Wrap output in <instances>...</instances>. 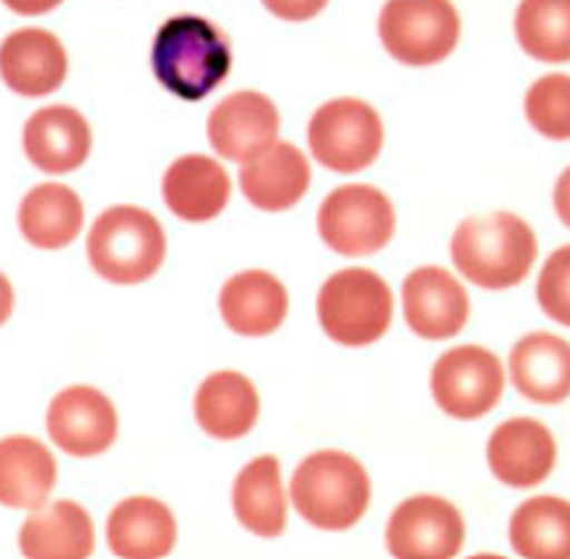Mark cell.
Masks as SVG:
<instances>
[{
  "mask_svg": "<svg viewBox=\"0 0 570 559\" xmlns=\"http://www.w3.org/2000/svg\"><path fill=\"white\" fill-rule=\"evenodd\" d=\"M151 70L168 94L183 102H200L229 76L232 47L206 18H168L154 38Z\"/></svg>",
  "mask_w": 570,
  "mask_h": 559,
  "instance_id": "1",
  "label": "cell"
},
{
  "mask_svg": "<svg viewBox=\"0 0 570 559\" xmlns=\"http://www.w3.org/2000/svg\"><path fill=\"white\" fill-rule=\"evenodd\" d=\"M539 244L513 212H490L461 220L452 235V262L484 291H507L528 278Z\"/></svg>",
  "mask_w": 570,
  "mask_h": 559,
  "instance_id": "2",
  "label": "cell"
},
{
  "mask_svg": "<svg viewBox=\"0 0 570 559\" xmlns=\"http://www.w3.org/2000/svg\"><path fill=\"white\" fill-rule=\"evenodd\" d=\"M289 496L296 513L318 530H347L371 504V479L354 455L322 450L293 472Z\"/></svg>",
  "mask_w": 570,
  "mask_h": 559,
  "instance_id": "3",
  "label": "cell"
},
{
  "mask_svg": "<svg viewBox=\"0 0 570 559\" xmlns=\"http://www.w3.org/2000/svg\"><path fill=\"white\" fill-rule=\"evenodd\" d=\"M166 233L151 212L110 206L87 235V258L105 282L142 284L166 262Z\"/></svg>",
  "mask_w": 570,
  "mask_h": 559,
  "instance_id": "4",
  "label": "cell"
},
{
  "mask_svg": "<svg viewBox=\"0 0 570 559\" xmlns=\"http://www.w3.org/2000/svg\"><path fill=\"white\" fill-rule=\"evenodd\" d=\"M318 325L345 349H365L383 340L394 316V296L374 269L347 267L333 273L318 291Z\"/></svg>",
  "mask_w": 570,
  "mask_h": 559,
  "instance_id": "5",
  "label": "cell"
},
{
  "mask_svg": "<svg viewBox=\"0 0 570 559\" xmlns=\"http://www.w3.org/2000/svg\"><path fill=\"white\" fill-rule=\"evenodd\" d=\"M397 215L389 195L368 183H347L333 189L318 206V235L345 258L374 255L394 238Z\"/></svg>",
  "mask_w": 570,
  "mask_h": 559,
  "instance_id": "6",
  "label": "cell"
},
{
  "mask_svg": "<svg viewBox=\"0 0 570 559\" xmlns=\"http://www.w3.org/2000/svg\"><path fill=\"white\" fill-rule=\"evenodd\" d=\"M383 119L362 99H333L311 117L307 143L318 166L336 175H356L374 166L383 151Z\"/></svg>",
  "mask_w": 570,
  "mask_h": 559,
  "instance_id": "7",
  "label": "cell"
},
{
  "mask_svg": "<svg viewBox=\"0 0 570 559\" xmlns=\"http://www.w3.org/2000/svg\"><path fill=\"white\" fill-rule=\"evenodd\" d=\"M385 50L409 67L449 59L461 38V18L449 0H389L380 16Z\"/></svg>",
  "mask_w": 570,
  "mask_h": 559,
  "instance_id": "8",
  "label": "cell"
},
{
  "mask_svg": "<svg viewBox=\"0 0 570 559\" xmlns=\"http://www.w3.org/2000/svg\"><path fill=\"white\" fill-rule=\"evenodd\" d=\"M504 369L499 356L481 345H458L434 363L432 398L455 421H478L499 406Z\"/></svg>",
  "mask_w": 570,
  "mask_h": 559,
  "instance_id": "9",
  "label": "cell"
},
{
  "mask_svg": "<svg viewBox=\"0 0 570 559\" xmlns=\"http://www.w3.org/2000/svg\"><path fill=\"white\" fill-rule=\"evenodd\" d=\"M466 524L461 510L441 496H412L389 519L385 542L400 559H446L461 551Z\"/></svg>",
  "mask_w": 570,
  "mask_h": 559,
  "instance_id": "10",
  "label": "cell"
},
{
  "mask_svg": "<svg viewBox=\"0 0 570 559\" xmlns=\"http://www.w3.org/2000/svg\"><path fill=\"white\" fill-rule=\"evenodd\" d=\"M47 432L67 455L94 458L110 450L119 432V418L108 394L94 385H70L52 398L47 409Z\"/></svg>",
  "mask_w": 570,
  "mask_h": 559,
  "instance_id": "11",
  "label": "cell"
},
{
  "mask_svg": "<svg viewBox=\"0 0 570 559\" xmlns=\"http://www.w3.org/2000/svg\"><path fill=\"white\" fill-rule=\"evenodd\" d=\"M278 108L258 90H238L226 96L209 117V146L224 160L249 163L278 143Z\"/></svg>",
  "mask_w": 570,
  "mask_h": 559,
  "instance_id": "12",
  "label": "cell"
},
{
  "mask_svg": "<svg viewBox=\"0 0 570 559\" xmlns=\"http://www.w3.org/2000/svg\"><path fill=\"white\" fill-rule=\"evenodd\" d=\"M492 475L507 487L530 490L548 479L557 467V441L535 418H510L487 443Z\"/></svg>",
  "mask_w": 570,
  "mask_h": 559,
  "instance_id": "13",
  "label": "cell"
},
{
  "mask_svg": "<svg viewBox=\"0 0 570 559\" xmlns=\"http://www.w3.org/2000/svg\"><path fill=\"white\" fill-rule=\"evenodd\" d=\"M403 313L423 340H449L470 320V296L449 269L417 267L403 282Z\"/></svg>",
  "mask_w": 570,
  "mask_h": 559,
  "instance_id": "14",
  "label": "cell"
},
{
  "mask_svg": "<svg viewBox=\"0 0 570 559\" xmlns=\"http://www.w3.org/2000/svg\"><path fill=\"white\" fill-rule=\"evenodd\" d=\"M94 134L70 105L41 108L23 125V151L43 175H70L90 157Z\"/></svg>",
  "mask_w": 570,
  "mask_h": 559,
  "instance_id": "15",
  "label": "cell"
},
{
  "mask_svg": "<svg viewBox=\"0 0 570 559\" xmlns=\"http://www.w3.org/2000/svg\"><path fill=\"white\" fill-rule=\"evenodd\" d=\"M0 79L18 96H50L67 79V52L52 32L18 30L0 45Z\"/></svg>",
  "mask_w": 570,
  "mask_h": 559,
  "instance_id": "16",
  "label": "cell"
},
{
  "mask_svg": "<svg viewBox=\"0 0 570 559\" xmlns=\"http://www.w3.org/2000/svg\"><path fill=\"white\" fill-rule=\"evenodd\" d=\"M311 163L293 143H273L240 166V192L255 209L287 212L311 189Z\"/></svg>",
  "mask_w": 570,
  "mask_h": 559,
  "instance_id": "17",
  "label": "cell"
},
{
  "mask_svg": "<svg viewBox=\"0 0 570 559\" xmlns=\"http://www.w3.org/2000/svg\"><path fill=\"white\" fill-rule=\"evenodd\" d=\"M226 327L240 336H269L284 325L289 296L267 269H244L232 276L217 298Z\"/></svg>",
  "mask_w": 570,
  "mask_h": 559,
  "instance_id": "18",
  "label": "cell"
},
{
  "mask_svg": "<svg viewBox=\"0 0 570 559\" xmlns=\"http://www.w3.org/2000/svg\"><path fill=\"white\" fill-rule=\"evenodd\" d=\"M232 195L226 168L206 154H186L174 160L163 177V200L168 209L188 224L217 218Z\"/></svg>",
  "mask_w": 570,
  "mask_h": 559,
  "instance_id": "19",
  "label": "cell"
},
{
  "mask_svg": "<svg viewBox=\"0 0 570 559\" xmlns=\"http://www.w3.org/2000/svg\"><path fill=\"white\" fill-rule=\"evenodd\" d=\"M108 545L116 557L159 559L177 545V522L168 504L151 496H130L108 516Z\"/></svg>",
  "mask_w": 570,
  "mask_h": 559,
  "instance_id": "20",
  "label": "cell"
},
{
  "mask_svg": "<svg viewBox=\"0 0 570 559\" xmlns=\"http://www.w3.org/2000/svg\"><path fill=\"white\" fill-rule=\"evenodd\" d=\"M258 389L240 371H217L203 380L195 394V418L206 435L238 441L258 423Z\"/></svg>",
  "mask_w": 570,
  "mask_h": 559,
  "instance_id": "21",
  "label": "cell"
},
{
  "mask_svg": "<svg viewBox=\"0 0 570 559\" xmlns=\"http://www.w3.org/2000/svg\"><path fill=\"white\" fill-rule=\"evenodd\" d=\"M515 392L533 403H562L570 398V342L557 334H528L510 351Z\"/></svg>",
  "mask_w": 570,
  "mask_h": 559,
  "instance_id": "22",
  "label": "cell"
},
{
  "mask_svg": "<svg viewBox=\"0 0 570 559\" xmlns=\"http://www.w3.org/2000/svg\"><path fill=\"white\" fill-rule=\"evenodd\" d=\"M18 539L29 559H85L96 548L94 519L81 504L67 499L32 510Z\"/></svg>",
  "mask_w": 570,
  "mask_h": 559,
  "instance_id": "23",
  "label": "cell"
},
{
  "mask_svg": "<svg viewBox=\"0 0 570 559\" xmlns=\"http://www.w3.org/2000/svg\"><path fill=\"white\" fill-rule=\"evenodd\" d=\"M56 479V458L41 441L29 435H9L0 441V504L3 508H43Z\"/></svg>",
  "mask_w": 570,
  "mask_h": 559,
  "instance_id": "24",
  "label": "cell"
},
{
  "mask_svg": "<svg viewBox=\"0 0 570 559\" xmlns=\"http://www.w3.org/2000/svg\"><path fill=\"white\" fill-rule=\"evenodd\" d=\"M232 508L238 522L255 537H282L287 528V493L278 458L258 455L238 472L232 487Z\"/></svg>",
  "mask_w": 570,
  "mask_h": 559,
  "instance_id": "25",
  "label": "cell"
},
{
  "mask_svg": "<svg viewBox=\"0 0 570 559\" xmlns=\"http://www.w3.org/2000/svg\"><path fill=\"white\" fill-rule=\"evenodd\" d=\"M85 224L81 197L61 183H41L29 189L18 209L21 235L38 249H65L79 238Z\"/></svg>",
  "mask_w": 570,
  "mask_h": 559,
  "instance_id": "26",
  "label": "cell"
},
{
  "mask_svg": "<svg viewBox=\"0 0 570 559\" xmlns=\"http://www.w3.org/2000/svg\"><path fill=\"white\" fill-rule=\"evenodd\" d=\"M510 545L528 559H570V501L559 496L524 501L510 519Z\"/></svg>",
  "mask_w": 570,
  "mask_h": 559,
  "instance_id": "27",
  "label": "cell"
},
{
  "mask_svg": "<svg viewBox=\"0 0 570 559\" xmlns=\"http://www.w3.org/2000/svg\"><path fill=\"white\" fill-rule=\"evenodd\" d=\"M515 38L530 59L570 61V0H521Z\"/></svg>",
  "mask_w": 570,
  "mask_h": 559,
  "instance_id": "28",
  "label": "cell"
},
{
  "mask_svg": "<svg viewBox=\"0 0 570 559\" xmlns=\"http://www.w3.org/2000/svg\"><path fill=\"white\" fill-rule=\"evenodd\" d=\"M524 114L535 131L548 139H570V76L550 73L533 81L524 96Z\"/></svg>",
  "mask_w": 570,
  "mask_h": 559,
  "instance_id": "29",
  "label": "cell"
},
{
  "mask_svg": "<svg viewBox=\"0 0 570 559\" xmlns=\"http://www.w3.org/2000/svg\"><path fill=\"white\" fill-rule=\"evenodd\" d=\"M539 305L550 320L570 327V244L550 255L535 287Z\"/></svg>",
  "mask_w": 570,
  "mask_h": 559,
  "instance_id": "30",
  "label": "cell"
},
{
  "mask_svg": "<svg viewBox=\"0 0 570 559\" xmlns=\"http://www.w3.org/2000/svg\"><path fill=\"white\" fill-rule=\"evenodd\" d=\"M261 3L284 21H311L327 7V0H261Z\"/></svg>",
  "mask_w": 570,
  "mask_h": 559,
  "instance_id": "31",
  "label": "cell"
},
{
  "mask_svg": "<svg viewBox=\"0 0 570 559\" xmlns=\"http://www.w3.org/2000/svg\"><path fill=\"white\" fill-rule=\"evenodd\" d=\"M12 12L18 16H47L58 3H65V0H3Z\"/></svg>",
  "mask_w": 570,
  "mask_h": 559,
  "instance_id": "32",
  "label": "cell"
},
{
  "mask_svg": "<svg viewBox=\"0 0 570 559\" xmlns=\"http://www.w3.org/2000/svg\"><path fill=\"white\" fill-rule=\"evenodd\" d=\"M553 204H557L559 218L564 226H570V166L564 168L562 177L557 180V189H553Z\"/></svg>",
  "mask_w": 570,
  "mask_h": 559,
  "instance_id": "33",
  "label": "cell"
},
{
  "mask_svg": "<svg viewBox=\"0 0 570 559\" xmlns=\"http://www.w3.org/2000/svg\"><path fill=\"white\" fill-rule=\"evenodd\" d=\"M12 307H14L12 282H9V278L0 273V327L9 322V316H12Z\"/></svg>",
  "mask_w": 570,
  "mask_h": 559,
  "instance_id": "34",
  "label": "cell"
}]
</instances>
